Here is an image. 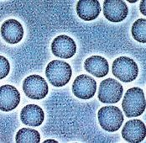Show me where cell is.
<instances>
[{"instance_id":"cell-1","label":"cell","mask_w":146,"mask_h":143,"mask_svg":"<svg viewBox=\"0 0 146 143\" xmlns=\"http://www.w3.org/2000/svg\"><path fill=\"white\" fill-rule=\"evenodd\" d=\"M122 107L128 118L141 115L145 110V98L144 91L138 87L127 90L123 99Z\"/></svg>"},{"instance_id":"cell-2","label":"cell","mask_w":146,"mask_h":143,"mask_svg":"<svg viewBox=\"0 0 146 143\" xmlns=\"http://www.w3.org/2000/svg\"><path fill=\"white\" fill-rule=\"evenodd\" d=\"M45 75L53 86L63 87L70 82L72 70L69 63L60 60H53L47 65Z\"/></svg>"},{"instance_id":"cell-3","label":"cell","mask_w":146,"mask_h":143,"mask_svg":"<svg viewBox=\"0 0 146 143\" xmlns=\"http://www.w3.org/2000/svg\"><path fill=\"white\" fill-rule=\"evenodd\" d=\"M100 126L108 132H115L123 122V114L119 108L113 105L104 106L98 113Z\"/></svg>"},{"instance_id":"cell-4","label":"cell","mask_w":146,"mask_h":143,"mask_svg":"<svg viewBox=\"0 0 146 143\" xmlns=\"http://www.w3.org/2000/svg\"><path fill=\"white\" fill-rule=\"evenodd\" d=\"M113 74L123 83H130L138 77L139 67L132 58L117 57L113 63Z\"/></svg>"},{"instance_id":"cell-5","label":"cell","mask_w":146,"mask_h":143,"mask_svg":"<svg viewBox=\"0 0 146 143\" xmlns=\"http://www.w3.org/2000/svg\"><path fill=\"white\" fill-rule=\"evenodd\" d=\"M123 88L114 78H107L101 82L98 90V100L104 104H116L122 99Z\"/></svg>"},{"instance_id":"cell-6","label":"cell","mask_w":146,"mask_h":143,"mask_svg":"<svg viewBox=\"0 0 146 143\" xmlns=\"http://www.w3.org/2000/svg\"><path fill=\"white\" fill-rule=\"evenodd\" d=\"M23 90L31 100H42L48 94V84L41 76L34 74L27 77L23 83Z\"/></svg>"},{"instance_id":"cell-7","label":"cell","mask_w":146,"mask_h":143,"mask_svg":"<svg viewBox=\"0 0 146 143\" xmlns=\"http://www.w3.org/2000/svg\"><path fill=\"white\" fill-rule=\"evenodd\" d=\"M97 91V83L90 76L82 74L76 77L73 82L72 92L74 95L81 100L92 99Z\"/></svg>"},{"instance_id":"cell-8","label":"cell","mask_w":146,"mask_h":143,"mask_svg":"<svg viewBox=\"0 0 146 143\" xmlns=\"http://www.w3.org/2000/svg\"><path fill=\"white\" fill-rule=\"evenodd\" d=\"M103 14L108 20L118 23L127 18L129 9L122 0H106L103 3Z\"/></svg>"},{"instance_id":"cell-9","label":"cell","mask_w":146,"mask_h":143,"mask_svg":"<svg viewBox=\"0 0 146 143\" xmlns=\"http://www.w3.org/2000/svg\"><path fill=\"white\" fill-rule=\"evenodd\" d=\"M51 51L56 57L69 59L76 54V45L72 38L61 35L56 37L51 44Z\"/></svg>"},{"instance_id":"cell-10","label":"cell","mask_w":146,"mask_h":143,"mask_svg":"<svg viewBox=\"0 0 146 143\" xmlns=\"http://www.w3.org/2000/svg\"><path fill=\"white\" fill-rule=\"evenodd\" d=\"M145 125L140 120H131L124 125L122 136L128 142L139 143L145 138Z\"/></svg>"},{"instance_id":"cell-11","label":"cell","mask_w":146,"mask_h":143,"mask_svg":"<svg viewBox=\"0 0 146 143\" xmlns=\"http://www.w3.org/2000/svg\"><path fill=\"white\" fill-rule=\"evenodd\" d=\"M20 102V94L18 89L12 85L1 86L0 88V110L9 112L16 109Z\"/></svg>"},{"instance_id":"cell-12","label":"cell","mask_w":146,"mask_h":143,"mask_svg":"<svg viewBox=\"0 0 146 143\" xmlns=\"http://www.w3.org/2000/svg\"><path fill=\"white\" fill-rule=\"evenodd\" d=\"M1 35L6 42L15 45L22 40L24 35V29L18 20L13 19H8L2 25Z\"/></svg>"},{"instance_id":"cell-13","label":"cell","mask_w":146,"mask_h":143,"mask_svg":"<svg viewBox=\"0 0 146 143\" xmlns=\"http://www.w3.org/2000/svg\"><path fill=\"white\" fill-rule=\"evenodd\" d=\"M21 121L29 126H40L44 119L43 110L36 104H28L25 106L20 112Z\"/></svg>"},{"instance_id":"cell-14","label":"cell","mask_w":146,"mask_h":143,"mask_svg":"<svg viewBox=\"0 0 146 143\" xmlns=\"http://www.w3.org/2000/svg\"><path fill=\"white\" fill-rule=\"evenodd\" d=\"M77 15L85 21L96 19L101 12L100 3L98 0H80L76 4Z\"/></svg>"},{"instance_id":"cell-15","label":"cell","mask_w":146,"mask_h":143,"mask_svg":"<svg viewBox=\"0 0 146 143\" xmlns=\"http://www.w3.org/2000/svg\"><path fill=\"white\" fill-rule=\"evenodd\" d=\"M84 68L88 72L98 78L105 77L109 72L108 61L100 56H92L87 58L84 62Z\"/></svg>"},{"instance_id":"cell-16","label":"cell","mask_w":146,"mask_h":143,"mask_svg":"<svg viewBox=\"0 0 146 143\" xmlns=\"http://www.w3.org/2000/svg\"><path fill=\"white\" fill-rule=\"evenodd\" d=\"M15 139L17 143H39L40 135L34 129L22 128L17 132Z\"/></svg>"},{"instance_id":"cell-17","label":"cell","mask_w":146,"mask_h":143,"mask_svg":"<svg viewBox=\"0 0 146 143\" xmlns=\"http://www.w3.org/2000/svg\"><path fill=\"white\" fill-rule=\"evenodd\" d=\"M132 35L134 40L140 43L146 42V19H139L132 26Z\"/></svg>"},{"instance_id":"cell-18","label":"cell","mask_w":146,"mask_h":143,"mask_svg":"<svg viewBox=\"0 0 146 143\" xmlns=\"http://www.w3.org/2000/svg\"><path fill=\"white\" fill-rule=\"evenodd\" d=\"M0 78L3 79L8 76L10 70V65L9 61L4 57L1 56L0 57Z\"/></svg>"},{"instance_id":"cell-19","label":"cell","mask_w":146,"mask_h":143,"mask_svg":"<svg viewBox=\"0 0 146 143\" xmlns=\"http://www.w3.org/2000/svg\"><path fill=\"white\" fill-rule=\"evenodd\" d=\"M139 9H140V11H141V13L144 14V15H145L146 14V10H145V0H143V1H141V3H140V5H139Z\"/></svg>"},{"instance_id":"cell-20","label":"cell","mask_w":146,"mask_h":143,"mask_svg":"<svg viewBox=\"0 0 146 143\" xmlns=\"http://www.w3.org/2000/svg\"><path fill=\"white\" fill-rule=\"evenodd\" d=\"M44 142H57L56 141H54V140H46V141H44Z\"/></svg>"}]
</instances>
